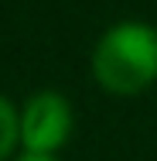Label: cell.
<instances>
[{"instance_id": "6da1fadb", "label": "cell", "mask_w": 157, "mask_h": 161, "mask_svg": "<svg viewBox=\"0 0 157 161\" xmlns=\"http://www.w3.org/2000/svg\"><path fill=\"white\" fill-rule=\"evenodd\" d=\"M92 75L109 96H137L157 82V28L120 21L96 41Z\"/></svg>"}, {"instance_id": "7a4b0ae2", "label": "cell", "mask_w": 157, "mask_h": 161, "mask_svg": "<svg viewBox=\"0 0 157 161\" xmlns=\"http://www.w3.org/2000/svg\"><path fill=\"white\" fill-rule=\"evenodd\" d=\"M72 106L62 93L41 89L21 110V147L31 154H55L72 137Z\"/></svg>"}, {"instance_id": "3957f363", "label": "cell", "mask_w": 157, "mask_h": 161, "mask_svg": "<svg viewBox=\"0 0 157 161\" xmlns=\"http://www.w3.org/2000/svg\"><path fill=\"white\" fill-rule=\"evenodd\" d=\"M17 144H21V113L7 96H0V161L14 158Z\"/></svg>"}, {"instance_id": "277c9868", "label": "cell", "mask_w": 157, "mask_h": 161, "mask_svg": "<svg viewBox=\"0 0 157 161\" xmlns=\"http://www.w3.org/2000/svg\"><path fill=\"white\" fill-rule=\"evenodd\" d=\"M14 161H58L55 154H31V151H24L21 158H14Z\"/></svg>"}]
</instances>
